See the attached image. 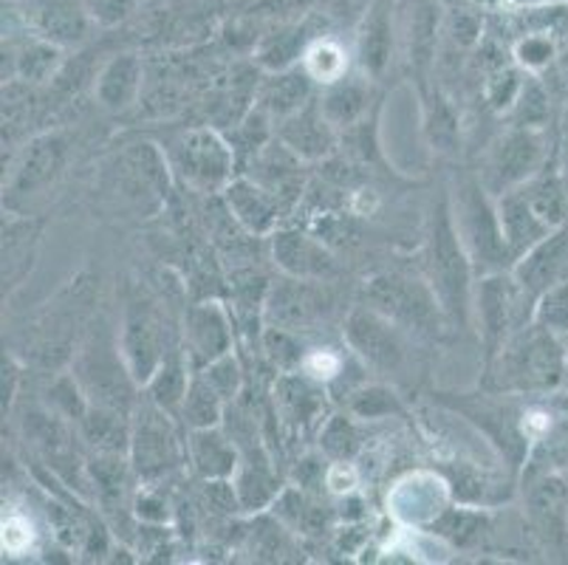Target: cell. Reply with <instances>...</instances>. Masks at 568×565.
<instances>
[{
  "label": "cell",
  "instance_id": "cell-8",
  "mask_svg": "<svg viewBox=\"0 0 568 565\" xmlns=\"http://www.w3.org/2000/svg\"><path fill=\"white\" fill-rule=\"evenodd\" d=\"M368 309L379 311L390 323L427 331L436 325V292L396 274H376L365 286Z\"/></svg>",
  "mask_w": 568,
  "mask_h": 565
},
{
  "label": "cell",
  "instance_id": "cell-20",
  "mask_svg": "<svg viewBox=\"0 0 568 565\" xmlns=\"http://www.w3.org/2000/svg\"><path fill=\"white\" fill-rule=\"evenodd\" d=\"M232 329L219 303H201L187 314V349L190 356L206 367L210 362L230 354Z\"/></svg>",
  "mask_w": 568,
  "mask_h": 565
},
{
  "label": "cell",
  "instance_id": "cell-50",
  "mask_svg": "<svg viewBox=\"0 0 568 565\" xmlns=\"http://www.w3.org/2000/svg\"><path fill=\"white\" fill-rule=\"evenodd\" d=\"M32 541H34L32 523L26 521L23 515L3 517V552L23 554L26 548L32 546Z\"/></svg>",
  "mask_w": 568,
  "mask_h": 565
},
{
  "label": "cell",
  "instance_id": "cell-46",
  "mask_svg": "<svg viewBox=\"0 0 568 565\" xmlns=\"http://www.w3.org/2000/svg\"><path fill=\"white\" fill-rule=\"evenodd\" d=\"M263 351L281 371H294V367L303 365V349L297 345V340L286 329H277V325L263 334Z\"/></svg>",
  "mask_w": 568,
  "mask_h": 565
},
{
  "label": "cell",
  "instance_id": "cell-52",
  "mask_svg": "<svg viewBox=\"0 0 568 565\" xmlns=\"http://www.w3.org/2000/svg\"><path fill=\"white\" fill-rule=\"evenodd\" d=\"M551 57V43L546 38H526L524 43L518 46V60L529 69H540L546 65Z\"/></svg>",
  "mask_w": 568,
  "mask_h": 565
},
{
  "label": "cell",
  "instance_id": "cell-16",
  "mask_svg": "<svg viewBox=\"0 0 568 565\" xmlns=\"http://www.w3.org/2000/svg\"><path fill=\"white\" fill-rule=\"evenodd\" d=\"M320 280H303L292 278L283 280L281 286H275L266 297V314L277 329H301V325L314 323L323 317L325 311V292L314 286Z\"/></svg>",
  "mask_w": 568,
  "mask_h": 565
},
{
  "label": "cell",
  "instance_id": "cell-51",
  "mask_svg": "<svg viewBox=\"0 0 568 565\" xmlns=\"http://www.w3.org/2000/svg\"><path fill=\"white\" fill-rule=\"evenodd\" d=\"M339 367H343V360L334 351H314V354L303 356V371L317 382L337 376Z\"/></svg>",
  "mask_w": 568,
  "mask_h": 565
},
{
  "label": "cell",
  "instance_id": "cell-30",
  "mask_svg": "<svg viewBox=\"0 0 568 565\" xmlns=\"http://www.w3.org/2000/svg\"><path fill=\"white\" fill-rule=\"evenodd\" d=\"M394 49V31H390V14H387L385 0H376L371 12L365 14V23L359 29V62L368 74H382L390 62Z\"/></svg>",
  "mask_w": 568,
  "mask_h": 565
},
{
  "label": "cell",
  "instance_id": "cell-31",
  "mask_svg": "<svg viewBox=\"0 0 568 565\" xmlns=\"http://www.w3.org/2000/svg\"><path fill=\"white\" fill-rule=\"evenodd\" d=\"M308 97H312V74L306 69L277 71V77H272L261 91L263 108L281 119L306 108Z\"/></svg>",
  "mask_w": 568,
  "mask_h": 565
},
{
  "label": "cell",
  "instance_id": "cell-22",
  "mask_svg": "<svg viewBox=\"0 0 568 565\" xmlns=\"http://www.w3.org/2000/svg\"><path fill=\"white\" fill-rule=\"evenodd\" d=\"M224 199L226 210L235 215L237 224L244 226L250 235H263V232L272 230L277 218H281L277 215V212H281V204L252 179L230 181V186L224 190Z\"/></svg>",
  "mask_w": 568,
  "mask_h": 565
},
{
  "label": "cell",
  "instance_id": "cell-55",
  "mask_svg": "<svg viewBox=\"0 0 568 565\" xmlns=\"http://www.w3.org/2000/svg\"><path fill=\"white\" fill-rule=\"evenodd\" d=\"M18 365H14L12 356H3V411H9L14 402V391H18Z\"/></svg>",
  "mask_w": 568,
  "mask_h": 565
},
{
  "label": "cell",
  "instance_id": "cell-38",
  "mask_svg": "<svg viewBox=\"0 0 568 565\" xmlns=\"http://www.w3.org/2000/svg\"><path fill=\"white\" fill-rule=\"evenodd\" d=\"M151 387V398L156 404H162L164 411H173V407H182L184 396H187V371L179 360H164L159 365V371L153 373V380L148 382Z\"/></svg>",
  "mask_w": 568,
  "mask_h": 565
},
{
  "label": "cell",
  "instance_id": "cell-40",
  "mask_svg": "<svg viewBox=\"0 0 568 565\" xmlns=\"http://www.w3.org/2000/svg\"><path fill=\"white\" fill-rule=\"evenodd\" d=\"M57 62H60V46L49 43L40 38L38 43L26 46L18 57V71L23 80L29 82H43L54 74Z\"/></svg>",
  "mask_w": 568,
  "mask_h": 565
},
{
  "label": "cell",
  "instance_id": "cell-24",
  "mask_svg": "<svg viewBox=\"0 0 568 565\" xmlns=\"http://www.w3.org/2000/svg\"><path fill=\"white\" fill-rule=\"evenodd\" d=\"M32 26L49 43H77L85 34V9L80 0H34Z\"/></svg>",
  "mask_w": 568,
  "mask_h": 565
},
{
  "label": "cell",
  "instance_id": "cell-23",
  "mask_svg": "<svg viewBox=\"0 0 568 565\" xmlns=\"http://www.w3.org/2000/svg\"><path fill=\"white\" fill-rule=\"evenodd\" d=\"M323 387L308 373L286 371L275 385V404L288 427H308L323 413Z\"/></svg>",
  "mask_w": 568,
  "mask_h": 565
},
{
  "label": "cell",
  "instance_id": "cell-49",
  "mask_svg": "<svg viewBox=\"0 0 568 565\" xmlns=\"http://www.w3.org/2000/svg\"><path fill=\"white\" fill-rule=\"evenodd\" d=\"M549 113V105H546V93L540 91V85H526L520 88L518 93V117L524 128H535L537 122H544V117Z\"/></svg>",
  "mask_w": 568,
  "mask_h": 565
},
{
  "label": "cell",
  "instance_id": "cell-37",
  "mask_svg": "<svg viewBox=\"0 0 568 565\" xmlns=\"http://www.w3.org/2000/svg\"><path fill=\"white\" fill-rule=\"evenodd\" d=\"M303 69L312 74V80L332 85V82L343 80L348 71V57H345L343 46L334 40H317L303 51Z\"/></svg>",
  "mask_w": 568,
  "mask_h": 565
},
{
  "label": "cell",
  "instance_id": "cell-53",
  "mask_svg": "<svg viewBox=\"0 0 568 565\" xmlns=\"http://www.w3.org/2000/svg\"><path fill=\"white\" fill-rule=\"evenodd\" d=\"M325 484L332 486L334 492H339V495H348L356 486V473L351 470L348 461H337V464L328 470V475H325Z\"/></svg>",
  "mask_w": 568,
  "mask_h": 565
},
{
  "label": "cell",
  "instance_id": "cell-41",
  "mask_svg": "<svg viewBox=\"0 0 568 565\" xmlns=\"http://www.w3.org/2000/svg\"><path fill=\"white\" fill-rule=\"evenodd\" d=\"M320 447L334 461L354 458V453L359 450V433H356L354 422L348 416H334L320 433Z\"/></svg>",
  "mask_w": 568,
  "mask_h": 565
},
{
  "label": "cell",
  "instance_id": "cell-5",
  "mask_svg": "<svg viewBox=\"0 0 568 565\" xmlns=\"http://www.w3.org/2000/svg\"><path fill=\"white\" fill-rule=\"evenodd\" d=\"M458 235L469 252V261L484 266L487 272L504 266L513 252L506 246L504 230H500L498 206H493L484 195V190L475 181L462 186L458 193Z\"/></svg>",
  "mask_w": 568,
  "mask_h": 565
},
{
  "label": "cell",
  "instance_id": "cell-2",
  "mask_svg": "<svg viewBox=\"0 0 568 565\" xmlns=\"http://www.w3.org/2000/svg\"><path fill=\"white\" fill-rule=\"evenodd\" d=\"M170 190V170L162 150L151 142L128 144L102 175V193L133 210L136 215H153L164 204Z\"/></svg>",
  "mask_w": 568,
  "mask_h": 565
},
{
  "label": "cell",
  "instance_id": "cell-6",
  "mask_svg": "<svg viewBox=\"0 0 568 565\" xmlns=\"http://www.w3.org/2000/svg\"><path fill=\"white\" fill-rule=\"evenodd\" d=\"M131 461L139 478L153 481L173 473L182 464V444L170 424L168 411L151 398L136 407V422L131 433Z\"/></svg>",
  "mask_w": 568,
  "mask_h": 565
},
{
  "label": "cell",
  "instance_id": "cell-39",
  "mask_svg": "<svg viewBox=\"0 0 568 565\" xmlns=\"http://www.w3.org/2000/svg\"><path fill=\"white\" fill-rule=\"evenodd\" d=\"M427 131H430L433 144H436L438 150H444V153L456 150L458 119L442 93H433L430 100H427Z\"/></svg>",
  "mask_w": 568,
  "mask_h": 565
},
{
  "label": "cell",
  "instance_id": "cell-29",
  "mask_svg": "<svg viewBox=\"0 0 568 565\" xmlns=\"http://www.w3.org/2000/svg\"><path fill=\"white\" fill-rule=\"evenodd\" d=\"M80 427H82V438H85L97 453H108V455L131 453L133 427H128L125 413L91 404L85 418L80 422Z\"/></svg>",
  "mask_w": 568,
  "mask_h": 565
},
{
  "label": "cell",
  "instance_id": "cell-13",
  "mask_svg": "<svg viewBox=\"0 0 568 565\" xmlns=\"http://www.w3.org/2000/svg\"><path fill=\"white\" fill-rule=\"evenodd\" d=\"M529 521L535 532L546 541V546H568V481L557 473H546L529 486L526 495Z\"/></svg>",
  "mask_w": 568,
  "mask_h": 565
},
{
  "label": "cell",
  "instance_id": "cell-54",
  "mask_svg": "<svg viewBox=\"0 0 568 565\" xmlns=\"http://www.w3.org/2000/svg\"><path fill=\"white\" fill-rule=\"evenodd\" d=\"M136 512H139V517H144V521H151V523H164L170 517L168 504H164L162 497H156V495L139 497Z\"/></svg>",
  "mask_w": 568,
  "mask_h": 565
},
{
  "label": "cell",
  "instance_id": "cell-19",
  "mask_svg": "<svg viewBox=\"0 0 568 565\" xmlns=\"http://www.w3.org/2000/svg\"><path fill=\"white\" fill-rule=\"evenodd\" d=\"M498 218L513 258L526 255L535 243H540L551 232V226L535 212L526 190H509L500 195Z\"/></svg>",
  "mask_w": 568,
  "mask_h": 565
},
{
  "label": "cell",
  "instance_id": "cell-44",
  "mask_svg": "<svg viewBox=\"0 0 568 565\" xmlns=\"http://www.w3.org/2000/svg\"><path fill=\"white\" fill-rule=\"evenodd\" d=\"M49 396H51V404L57 407V413H60L63 418H71V422L77 424L85 418L88 407H91V402H88L85 391H82V385L77 382V376H63V380H57Z\"/></svg>",
  "mask_w": 568,
  "mask_h": 565
},
{
  "label": "cell",
  "instance_id": "cell-17",
  "mask_svg": "<svg viewBox=\"0 0 568 565\" xmlns=\"http://www.w3.org/2000/svg\"><path fill=\"white\" fill-rule=\"evenodd\" d=\"M272 252H275V263L288 278L323 280L337 269L334 266V258L328 255V249L323 246V241H314L306 232H277L275 241H272Z\"/></svg>",
  "mask_w": 568,
  "mask_h": 565
},
{
  "label": "cell",
  "instance_id": "cell-43",
  "mask_svg": "<svg viewBox=\"0 0 568 565\" xmlns=\"http://www.w3.org/2000/svg\"><path fill=\"white\" fill-rule=\"evenodd\" d=\"M537 323L551 329L555 334H562L568 331V280L551 286L549 292H544L537 297V311H535Z\"/></svg>",
  "mask_w": 568,
  "mask_h": 565
},
{
  "label": "cell",
  "instance_id": "cell-34",
  "mask_svg": "<svg viewBox=\"0 0 568 565\" xmlns=\"http://www.w3.org/2000/svg\"><path fill=\"white\" fill-rule=\"evenodd\" d=\"M224 404L221 393L210 385L204 373H195L182 402V416L193 430L219 427L221 416H224Z\"/></svg>",
  "mask_w": 568,
  "mask_h": 565
},
{
  "label": "cell",
  "instance_id": "cell-28",
  "mask_svg": "<svg viewBox=\"0 0 568 565\" xmlns=\"http://www.w3.org/2000/svg\"><path fill=\"white\" fill-rule=\"evenodd\" d=\"M142 88V62L133 54L113 57L97 77V100L111 111H122L136 100Z\"/></svg>",
  "mask_w": 568,
  "mask_h": 565
},
{
  "label": "cell",
  "instance_id": "cell-36",
  "mask_svg": "<svg viewBox=\"0 0 568 565\" xmlns=\"http://www.w3.org/2000/svg\"><path fill=\"white\" fill-rule=\"evenodd\" d=\"M433 535L444 541L456 543V546H469L487 532V515L475 509H444L436 521L430 523Z\"/></svg>",
  "mask_w": 568,
  "mask_h": 565
},
{
  "label": "cell",
  "instance_id": "cell-32",
  "mask_svg": "<svg viewBox=\"0 0 568 565\" xmlns=\"http://www.w3.org/2000/svg\"><path fill=\"white\" fill-rule=\"evenodd\" d=\"M365 105H368V91L359 80H337L328 85V91L320 100V111L334 128H348L356 119L363 117Z\"/></svg>",
  "mask_w": 568,
  "mask_h": 565
},
{
  "label": "cell",
  "instance_id": "cell-21",
  "mask_svg": "<svg viewBox=\"0 0 568 565\" xmlns=\"http://www.w3.org/2000/svg\"><path fill=\"white\" fill-rule=\"evenodd\" d=\"M40 232H43V221H32V218L3 221V289L7 292L18 289L26 274L32 272Z\"/></svg>",
  "mask_w": 568,
  "mask_h": 565
},
{
  "label": "cell",
  "instance_id": "cell-26",
  "mask_svg": "<svg viewBox=\"0 0 568 565\" xmlns=\"http://www.w3.org/2000/svg\"><path fill=\"white\" fill-rule=\"evenodd\" d=\"M190 461H193L195 473L206 481L230 478L237 470V450L230 442V435L219 433L215 427L193 430L190 435Z\"/></svg>",
  "mask_w": 568,
  "mask_h": 565
},
{
  "label": "cell",
  "instance_id": "cell-11",
  "mask_svg": "<svg viewBox=\"0 0 568 565\" xmlns=\"http://www.w3.org/2000/svg\"><path fill=\"white\" fill-rule=\"evenodd\" d=\"M122 356L131 367L133 380L151 382L153 373L162 365V323L148 303L133 300L125 311L122 325Z\"/></svg>",
  "mask_w": 568,
  "mask_h": 565
},
{
  "label": "cell",
  "instance_id": "cell-35",
  "mask_svg": "<svg viewBox=\"0 0 568 565\" xmlns=\"http://www.w3.org/2000/svg\"><path fill=\"white\" fill-rule=\"evenodd\" d=\"M526 195H529L537 215L544 218L551 230L562 226V221H566L568 215V195L566 190H562L560 175L549 173V168H546L544 175H537V179L526 186Z\"/></svg>",
  "mask_w": 568,
  "mask_h": 565
},
{
  "label": "cell",
  "instance_id": "cell-18",
  "mask_svg": "<svg viewBox=\"0 0 568 565\" xmlns=\"http://www.w3.org/2000/svg\"><path fill=\"white\" fill-rule=\"evenodd\" d=\"M277 142L286 144L297 159H325L334 150V124L323 117V111L314 105L301 108L297 113L283 119L281 131H277Z\"/></svg>",
  "mask_w": 568,
  "mask_h": 565
},
{
  "label": "cell",
  "instance_id": "cell-3",
  "mask_svg": "<svg viewBox=\"0 0 568 565\" xmlns=\"http://www.w3.org/2000/svg\"><path fill=\"white\" fill-rule=\"evenodd\" d=\"M427 269L442 309L464 325L469 309V252L453 221L450 201L438 199L427 232Z\"/></svg>",
  "mask_w": 568,
  "mask_h": 565
},
{
  "label": "cell",
  "instance_id": "cell-4",
  "mask_svg": "<svg viewBox=\"0 0 568 565\" xmlns=\"http://www.w3.org/2000/svg\"><path fill=\"white\" fill-rule=\"evenodd\" d=\"M119 351L105 334H94L77 360L74 376L85 391L88 402L128 416V411L133 407V382L136 380H133L128 362H122L125 356L119 360Z\"/></svg>",
  "mask_w": 568,
  "mask_h": 565
},
{
  "label": "cell",
  "instance_id": "cell-33",
  "mask_svg": "<svg viewBox=\"0 0 568 565\" xmlns=\"http://www.w3.org/2000/svg\"><path fill=\"white\" fill-rule=\"evenodd\" d=\"M235 492L237 501H241V509L257 512L275 501L277 492H281V484H277V478L266 466V458L261 455L257 461H244L241 473H237Z\"/></svg>",
  "mask_w": 568,
  "mask_h": 565
},
{
  "label": "cell",
  "instance_id": "cell-9",
  "mask_svg": "<svg viewBox=\"0 0 568 565\" xmlns=\"http://www.w3.org/2000/svg\"><path fill=\"white\" fill-rule=\"evenodd\" d=\"M175 164H179L184 179L199 186L201 193H215L221 186L224 190L230 186L235 155L219 133L210 131V128H199L179 142Z\"/></svg>",
  "mask_w": 568,
  "mask_h": 565
},
{
  "label": "cell",
  "instance_id": "cell-14",
  "mask_svg": "<svg viewBox=\"0 0 568 565\" xmlns=\"http://www.w3.org/2000/svg\"><path fill=\"white\" fill-rule=\"evenodd\" d=\"M515 278L529 297H540L551 286L568 280V226H557L540 243L520 255Z\"/></svg>",
  "mask_w": 568,
  "mask_h": 565
},
{
  "label": "cell",
  "instance_id": "cell-48",
  "mask_svg": "<svg viewBox=\"0 0 568 565\" xmlns=\"http://www.w3.org/2000/svg\"><path fill=\"white\" fill-rule=\"evenodd\" d=\"M201 373H204L206 380H210V385L221 393L224 402H232V398L241 393V382H244V376H241V365H237L235 356L224 354L221 360L210 362Z\"/></svg>",
  "mask_w": 568,
  "mask_h": 565
},
{
  "label": "cell",
  "instance_id": "cell-15",
  "mask_svg": "<svg viewBox=\"0 0 568 565\" xmlns=\"http://www.w3.org/2000/svg\"><path fill=\"white\" fill-rule=\"evenodd\" d=\"M69 159V144L60 133H43L26 144L20 155L18 168H14L12 181H9V193L12 195H32L60 175Z\"/></svg>",
  "mask_w": 568,
  "mask_h": 565
},
{
  "label": "cell",
  "instance_id": "cell-42",
  "mask_svg": "<svg viewBox=\"0 0 568 565\" xmlns=\"http://www.w3.org/2000/svg\"><path fill=\"white\" fill-rule=\"evenodd\" d=\"M88 473H91V481L97 484L102 497L113 501V497L122 495L125 490V478H128V464L125 455H108V453H97V458L88 464Z\"/></svg>",
  "mask_w": 568,
  "mask_h": 565
},
{
  "label": "cell",
  "instance_id": "cell-25",
  "mask_svg": "<svg viewBox=\"0 0 568 565\" xmlns=\"http://www.w3.org/2000/svg\"><path fill=\"white\" fill-rule=\"evenodd\" d=\"M297 164H301V159L286 144L277 142V148L266 150L257 159V170L252 181H257L277 204L286 206L301 195V173H297Z\"/></svg>",
  "mask_w": 568,
  "mask_h": 565
},
{
  "label": "cell",
  "instance_id": "cell-47",
  "mask_svg": "<svg viewBox=\"0 0 568 565\" xmlns=\"http://www.w3.org/2000/svg\"><path fill=\"white\" fill-rule=\"evenodd\" d=\"M402 404L387 387H365L351 396V413L359 418H382L399 413Z\"/></svg>",
  "mask_w": 568,
  "mask_h": 565
},
{
  "label": "cell",
  "instance_id": "cell-45",
  "mask_svg": "<svg viewBox=\"0 0 568 565\" xmlns=\"http://www.w3.org/2000/svg\"><path fill=\"white\" fill-rule=\"evenodd\" d=\"M297 57H301V38H297V31H283V34L263 40L261 51H257V60L272 71H286Z\"/></svg>",
  "mask_w": 568,
  "mask_h": 565
},
{
  "label": "cell",
  "instance_id": "cell-10",
  "mask_svg": "<svg viewBox=\"0 0 568 565\" xmlns=\"http://www.w3.org/2000/svg\"><path fill=\"white\" fill-rule=\"evenodd\" d=\"M345 340L376 371H396L405 362V345L394 323L374 309H354L345 320Z\"/></svg>",
  "mask_w": 568,
  "mask_h": 565
},
{
  "label": "cell",
  "instance_id": "cell-56",
  "mask_svg": "<svg viewBox=\"0 0 568 565\" xmlns=\"http://www.w3.org/2000/svg\"><path fill=\"white\" fill-rule=\"evenodd\" d=\"M297 481H301V486L320 484V481H323V466H320L314 458L303 461V464L297 466Z\"/></svg>",
  "mask_w": 568,
  "mask_h": 565
},
{
  "label": "cell",
  "instance_id": "cell-12",
  "mask_svg": "<svg viewBox=\"0 0 568 565\" xmlns=\"http://www.w3.org/2000/svg\"><path fill=\"white\" fill-rule=\"evenodd\" d=\"M544 159V144L537 139L531 128H515L513 133H506L504 142L498 144L489 164V190L498 195L509 193L513 186H520L526 179H531Z\"/></svg>",
  "mask_w": 568,
  "mask_h": 565
},
{
  "label": "cell",
  "instance_id": "cell-1",
  "mask_svg": "<svg viewBox=\"0 0 568 565\" xmlns=\"http://www.w3.org/2000/svg\"><path fill=\"white\" fill-rule=\"evenodd\" d=\"M568 354L546 325H524L489 360L493 387L504 393H549L566 376Z\"/></svg>",
  "mask_w": 568,
  "mask_h": 565
},
{
  "label": "cell",
  "instance_id": "cell-27",
  "mask_svg": "<svg viewBox=\"0 0 568 565\" xmlns=\"http://www.w3.org/2000/svg\"><path fill=\"white\" fill-rule=\"evenodd\" d=\"M26 438L40 450V455L49 461V466H54L57 473H63V464L74 461V438H71L60 413H29L26 416Z\"/></svg>",
  "mask_w": 568,
  "mask_h": 565
},
{
  "label": "cell",
  "instance_id": "cell-7",
  "mask_svg": "<svg viewBox=\"0 0 568 565\" xmlns=\"http://www.w3.org/2000/svg\"><path fill=\"white\" fill-rule=\"evenodd\" d=\"M529 294L518 283L515 274H489L478 286V320H481L484 345L487 356L493 360L504 349L509 336L524 329L526 303Z\"/></svg>",
  "mask_w": 568,
  "mask_h": 565
}]
</instances>
